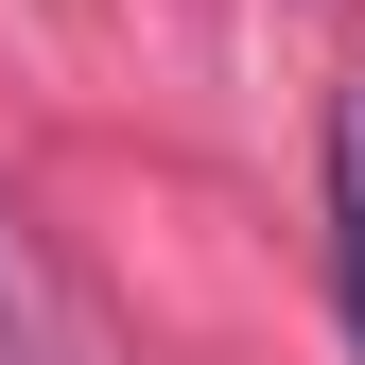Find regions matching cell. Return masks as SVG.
<instances>
[{"mask_svg": "<svg viewBox=\"0 0 365 365\" xmlns=\"http://www.w3.org/2000/svg\"><path fill=\"white\" fill-rule=\"evenodd\" d=\"M331 279H348V348H365V87L331 105Z\"/></svg>", "mask_w": 365, "mask_h": 365, "instance_id": "1", "label": "cell"}, {"mask_svg": "<svg viewBox=\"0 0 365 365\" xmlns=\"http://www.w3.org/2000/svg\"><path fill=\"white\" fill-rule=\"evenodd\" d=\"M0 365H35V261H18V226H0Z\"/></svg>", "mask_w": 365, "mask_h": 365, "instance_id": "2", "label": "cell"}]
</instances>
